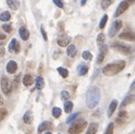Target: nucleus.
<instances>
[{"mask_svg": "<svg viewBox=\"0 0 135 134\" xmlns=\"http://www.w3.org/2000/svg\"><path fill=\"white\" fill-rule=\"evenodd\" d=\"M40 31H41V34H42V37H44V39L45 40H47V35H46V31H45V29H44V27H40Z\"/></svg>", "mask_w": 135, "mask_h": 134, "instance_id": "obj_39", "label": "nucleus"}, {"mask_svg": "<svg viewBox=\"0 0 135 134\" xmlns=\"http://www.w3.org/2000/svg\"><path fill=\"white\" fill-rule=\"evenodd\" d=\"M71 40V38L68 37V36H62V37H59L57 39V44H58L60 47H66V46H69V42Z\"/></svg>", "mask_w": 135, "mask_h": 134, "instance_id": "obj_10", "label": "nucleus"}, {"mask_svg": "<svg viewBox=\"0 0 135 134\" xmlns=\"http://www.w3.org/2000/svg\"><path fill=\"white\" fill-rule=\"evenodd\" d=\"M100 100V90L97 86H91L86 93V104L88 108H95Z\"/></svg>", "mask_w": 135, "mask_h": 134, "instance_id": "obj_1", "label": "nucleus"}, {"mask_svg": "<svg viewBox=\"0 0 135 134\" xmlns=\"http://www.w3.org/2000/svg\"><path fill=\"white\" fill-rule=\"evenodd\" d=\"M3 54H4V48L2 46H0V57H1Z\"/></svg>", "mask_w": 135, "mask_h": 134, "instance_id": "obj_40", "label": "nucleus"}, {"mask_svg": "<svg viewBox=\"0 0 135 134\" xmlns=\"http://www.w3.org/2000/svg\"><path fill=\"white\" fill-rule=\"evenodd\" d=\"M19 36L21 37L22 40H27L29 38V31L26 27H20L19 28Z\"/></svg>", "mask_w": 135, "mask_h": 134, "instance_id": "obj_15", "label": "nucleus"}, {"mask_svg": "<svg viewBox=\"0 0 135 134\" xmlns=\"http://www.w3.org/2000/svg\"><path fill=\"white\" fill-rule=\"evenodd\" d=\"M125 68V61L124 60H119V61H115L113 64H108L106 65L103 68V74L106 76H114L118 74L119 71H122Z\"/></svg>", "mask_w": 135, "mask_h": 134, "instance_id": "obj_2", "label": "nucleus"}, {"mask_svg": "<svg viewBox=\"0 0 135 134\" xmlns=\"http://www.w3.org/2000/svg\"><path fill=\"white\" fill-rule=\"evenodd\" d=\"M79 115V113H75V114H71V115L68 117V118H67L66 119V123H68V124H70L71 122H73V121H75V119L77 118V116H78Z\"/></svg>", "mask_w": 135, "mask_h": 134, "instance_id": "obj_33", "label": "nucleus"}, {"mask_svg": "<svg viewBox=\"0 0 135 134\" xmlns=\"http://www.w3.org/2000/svg\"><path fill=\"white\" fill-rule=\"evenodd\" d=\"M61 99H69V94L66 90H62L61 92Z\"/></svg>", "mask_w": 135, "mask_h": 134, "instance_id": "obj_37", "label": "nucleus"}, {"mask_svg": "<svg viewBox=\"0 0 135 134\" xmlns=\"http://www.w3.org/2000/svg\"><path fill=\"white\" fill-rule=\"evenodd\" d=\"M133 102H135V95H133V94H131V95H127V96H125V98L123 99L122 104H120V107L126 106V105L131 104V103H133Z\"/></svg>", "mask_w": 135, "mask_h": 134, "instance_id": "obj_14", "label": "nucleus"}, {"mask_svg": "<svg viewBox=\"0 0 135 134\" xmlns=\"http://www.w3.org/2000/svg\"><path fill=\"white\" fill-rule=\"evenodd\" d=\"M107 18H108L107 15H104L102 17V19H100V21H99V28L100 29H104L105 28V25H106V22H107Z\"/></svg>", "mask_w": 135, "mask_h": 134, "instance_id": "obj_28", "label": "nucleus"}, {"mask_svg": "<svg viewBox=\"0 0 135 134\" xmlns=\"http://www.w3.org/2000/svg\"><path fill=\"white\" fill-rule=\"evenodd\" d=\"M2 103H3V99H2L1 96H0V104H2Z\"/></svg>", "mask_w": 135, "mask_h": 134, "instance_id": "obj_44", "label": "nucleus"}, {"mask_svg": "<svg viewBox=\"0 0 135 134\" xmlns=\"http://www.w3.org/2000/svg\"><path fill=\"white\" fill-rule=\"evenodd\" d=\"M6 68H7V71L9 74H15L17 68H18V65L15 60H10V61H8Z\"/></svg>", "mask_w": 135, "mask_h": 134, "instance_id": "obj_12", "label": "nucleus"}, {"mask_svg": "<svg viewBox=\"0 0 135 134\" xmlns=\"http://www.w3.org/2000/svg\"><path fill=\"white\" fill-rule=\"evenodd\" d=\"M54 3H55V6H57L58 8L64 7V3H62V1H60V0H54Z\"/></svg>", "mask_w": 135, "mask_h": 134, "instance_id": "obj_38", "label": "nucleus"}, {"mask_svg": "<svg viewBox=\"0 0 135 134\" xmlns=\"http://www.w3.org/2000/svg\"><path fill=\"white\" fill-rule=\"evenodd\" d=\"M98 128V124L97 123H90L88 125V128L86 131V134H96Z\"/></svg>", "mask_w": 135, "mask_h": 134, "instance_id": "obj_17", "label": "nucleus"}, {"mask_svg": "<svg viewBox=\"0 0 135 134\" xmlns=\"http://www.w3.org/2000/svg\"><path fill=\"white\" fill-rule=\"evenodd\" d=\"M8 49H9V51H10V52H18L19 50H20V46H19L17 39H12L10 41Z\"/></svg>", "mask_w": 135, "mask_h": 134, "instance_id": "obj_11", "label": "nucleus"}, {"mask_svg": "<svg viewBox=\"0 0 135 134\" xmlns=\"http://www.w3.org/2000/svg\"><path fill=\"white\" fill-rule=\"evenodd\" d=\"M83 58L85 59V60H91V58H93V55L90 54V51H88V50H85V51H83Z\"/></svg>", "mask_w": 135, "mask_h": 134, "instance_id": "obj_30", "label": "nucleus"}, {"mask_svg": "<svg viewBox=\"0 0 135 134\" xmlns=\"http://www.w3.org/2000/svg\"><path fill=\"white\" fill-rule=\"evenodd\" d=\"M80 4H81V6H85V4H86V1H85V0H83V1L80 2Z\"/></svg>", "mask_w": 135, "mask_h": 134, "instance_id": "obj_42", "label": "nucleus"}, {"mask_svg": "<svg viewBox=\"0 0 135 134\" xmlns=\"http://www.w3.org/2000/svg\"><path fill=\"white\" fill-rule=\"evenodd\" d=\"M61 115V109L59 108V107H54V108H52V116H54V117H59Z\"/></svg>", "mask_w": 135, "mask_h": 134, "instance_id": "obj_29", "label": "nucleus"}, {"mask_svg": "<svg viewBox=\"0 0 135 134\" xmlns=\"http://www.w3.org/2000/svg\"><path fill=\"white\" fill-rule=\"evenodd\" d=\"M51 126V123L50 122H48V121H45V122H42L39 126H38V133H41V132H44L45 130H48Z\"/></svg>", "mask_w": 135, "mask_h": 134, "instance_id": "obj_20", "label": "nucleus"}, {"mask_svg": "<svg viewBox=\"0 0 135 134\" xmlns=\"http://www.w3.org/2000/svg\"><path fill=\"white\" fill-rule=\"evenodd\" d=\"M45 134H51V133H50V132H46Z\"/></svg>", "mask_w": 135, "mask_h": 134, "instance_id": "obj_45", "label": "nucleus"}, {"mask_svg": "<svg viewBox=\"0 0 135 134\" xmlns=\"http://www.w3.org/2000/svg\"><path fill=\"white\" fill-rule=\"evenodd\" d=\"M77 73H78L79 76H85L88 73V66H86L84 64L79 65L78 67H77Z\"/></svg>", "mask_w": 135, "mask_h": 134, "instance_id": "obj_16", "label": "nucleus"}, {"mask_svg": "<svg viewBox=\"0 0 135 134\" xmlns=\"http://www.w3.org/2000/svg\"><path fill=\"white\" fill-rule=\"evenodd\" d=\"M0 20H1V21H8V20H10V13H9L8 11L1 12V15H0Z\"/></svg>", "mask_w": 135, "mask_h": 134, "instance_id": "obj_27", "label": "nucleus"}, {"mask_svg": "<svg viewBox=\"0 0 135 134\" xmlns=\"http://www.w3.org/2000/svg\"><path fill=\"white\" fill-rule=\"evenodd\" d=\"M1 89H2V92L4 94H10L11 92V89H12V86H11V83H10V80H9L6 76H3V77L1 78Z\"/></svg>", "mask_w": 135, "mask_h": 134, "instance_id": "obj_5", "label": "nucleus"}, {"mask_svg": "<svg viewBox=\"0 0 135 134\" xmlns=\"http://www.w3.org/2000/svg\"><path fill=\"white\" fill-rule=\"evenodd\" d=\"M126 119H127V113L125 111H120L119 114H118V116H117V122L119 124H123Z\"/></svg>", "mask_w": 135, "mask_h": 134, "instance_id": "obj_21", "label": "nucleus"}, {"mask_svg": "<svg viewBox=\"0 0 135 134\" xmlns=\"http://www.w3.org/2000/svg\"><path fill=\"white\" fill-rule=\"evenodd\" d=\"M2 29L6 31V32H10L12 30V27H11L10 23H4V25L2 26Z\"/></svg>", "mask_w": 135, "mask_h": 134, "instance_id": "obj_36", "label": "nucleus"}, {"mask_svg": "<svg viewBox=\"0 0 135 134\" xmlns=\"http://www.w3.org/2000/svg\"><path fill=\"white\" fill-rule=\"evenodd\" d=\"M57 71H58L59 75L61 76L62 78H67L68 77V75H69L68 70H67L66 68H64V67H58V68H57Z\"/></svg>", "mask_w": 135, "mask_h": 134, "instance_id": "obj_25", "label": "nucleus"}, {"mask_svg": "<svg viewBox=\"0 0 135 134\" xmlns=\"http://www.w3.org/2000/svg\"><path fill=\"white\" fill-rule=\"evenodd\" d=\"M108 51V47L106 45H102L100 46V49H99V54H98V57H97V64H102V61L104 60L105 58V55L107 54Z\"/></svg>", "mask_w": 135, "mask_h": 134, "instance_id": "obj_9", "label": "nucleus"}, {"mask_svg": "<svg viewBox=\"0 0 135 134\" xmlns=\"http://www.w3.org/2000/svg\"><path fill=\"white\" fill-rule=\"evenodd\" d=\"M77 54V48H76V46L75 45H69L68 47H67V55H68L69 57H75Z\"/></svg>", "mask_w": 135, "mask_h": 134, "instance_id": "obj_18", "label": "nucleus"}, {"mask_svg": "<svg viewBox=\"0 0 135 134\" xmlns=\"http://www.w3.org/2000/svg\"><path fill=\"white\" fill-rule=\"evenodd\" d=\"M112 47L114 49H116L117 51L124 54V55H127L129 52V50H131V47L129 46L125 45V44H120V42H114V44L112 45Z\"/></svg>", "mask_w": 135, "mask_h": 134, "instance_id": "obj_6", "label": "nucleus"}, {"mask_svg": "<svg viewBox=\"0 0 135 134\" xmlns=\"http://www.w3.org/2000/svg\"><path fill=\"white\" fill-rule=\"evenodd\" d=\"M22 83H23V85H25V86H30V85H32V83H33L32 76H31L30 74L25 75V76H23V78H22Z\"/></svg>", "mask_w": 135, "mask_h": 134, "instance_id": "obj_19", "label": "nucleus"}, {"mask_svg": "<svg viewBox=\"0 0 135 134\" xmlns=\"http://www.w3.org/2000/svg\"><path fill=\"white\" fill-rule=\"evenodd\" d=\"M113 3V1H112V0H104V1H102V2H100V6H102V8L104 9V10H105V9H107L109 6H110V4H112Z\"/></svg>", "mask_w": 135, "mask_h": 134, "instance_id": "obj_31", "label": "nucleus"}, {"mask_svg": "<svg viewBox=\"0 0 135 134\" xmlns=\"http://www.w3.org/2000/svg\"><path fill=\"white\" fill-rule=\"evenodd\" d=\"M105 40V36H104V34H99V35L97 36V44L102 46V44L104 42Z\"/></svg>", "mask_w": 135, "mask_h": 134, "instance_id": "obj_35", "label": "nucleus"}, {"mask_svg": "<svg viewBox=\"0 0 135 134\" xmlns=\"http://www.w3.org/2000/svg\"><path fill=\"white\" fill-rule=\"evenodd\" d=\"M22 119H23V122H25V123L30 124L32 122V112L31 111L26 112L25 115H23V117H22Z\"/></svg>", "mask_w": 135, "mask_h": 134, "instance_id": "obj_22", "label": "nucleus"}, {"mask_svg": "<svg viewBox=\"0 0 135 134\" xmlns=\"http://www.w3.org/2000/svg\"><path fill=\"white\" fill-rule=\"evenodd\" d=\"M117 100L116 99H113L112 102H110V104H109V106H108V111H107V115H108V117H110L113 115V113L115 112V109L117 108Z\"/></svg>", "mask_w": 135, "mask_h": 134, "instance_id": "obj_13", "label": "nucleus"}, {"mask_svg": "<svg viewBox=\"0 0 135 134\" xmlns=\"http://www.w3.org/2000/svg\"><path fill=\"white\" fill-rule=\"evenodd\" d=\"M86 125H87V122H86L85 119H83V118H79V119H77L76 122H74L69 126L68 133L69 134H79V133H81L84 131V128L86 127Z\"/></svg>", "mask_w": 135, "mask_h": 134, "instance_id": "obj_3", "label": "nucleus"}, {"mask_svg": "<svg viewBox=\"0 0 135 134\" xmlns=\"http://www.w3.org/2000/svg\"><path fill=\"white\" fill-rule=\"evenodd\" d=\"M113 133H114V123H109L104 134H113Z\"/></svg>", "mask_w": 135, "mask_h": 134, "instance_id": "obj_32", "label": "nucleus"}, {"mask_svg": "<svg viewBox=\"0 0 135 134\" xmlns=\"http://www.w3.org/2000/svg\"><path fill=\"white\" fill-rule=\"evenodd\" d=\"M134 86H135V80L133 82V84H132V86H131V89H133V88H134Z\"/></svg>", "mask_w": 135, "mask_h": 134, "instance_id": "obj_43", "label": "nucleus"}, {"mask_svg": "<svg viewBox=\"0 0 135 134\" xmlns=\"http://www.w3.org/2000/svg\"><path fill=\"white\" fill-rule=\"evenodd\" d=\"M64 109H65L66 113H70L71 109H73V103L69 102V100H66L65 105H64Z\"/></svg>", "mask_w": 135, "mask_h": 134, "instance_id": "obj_26", "label": "nucleus"}, {"mask_svg": "<svg viewBox=\"0 0 135 134\" xmlns=\"http://www.w3.org/2000/svg\"><path fill=\"white\" fill-rule=\"evenodd\" d=\"M4 38H6V36H4V35H2V34H0V40H3Z\"/></svg>", "mask_w": 135, "mask_h": 134, "instance_id": "obj_41", "label": "nucleus"}, {"mask_svg": "<svg viewBox=\"0 0 135 134\" xmlns=\"http://www.w3.org/2000/svg\"><path fill=\"white\" fill-rule=\"evenodd\" d=\"M119 39L128 40V41H135V32L133 31H125L119 35Z\"/></svg>", "mask_w": 135, "mask_h": 134, "instance_id": "obj_8", "label": "nucleus"}, {"mask_svg": "<svg viewBox=\"0 0 135 134\" xmlns=\"http://www.w3.org/2000/svg\"><path fill=\"white\" fill-rule=\"evenodd\" d=\"M7 114H8V112L6 108H0V121H2V119L7 116Z\"/></svg>", "mask_w": 135, "mask_h": 134, "instance_id": "obj_34", "label": "nucleus"}, {"mask_svg": "<svg viewBox=\"0 0 135 134\" xmlns=\"http://www.w3.org/2000/svg\"><path fill=\"white\" fill-rule=\"evenodd\" d=\"M122 25H123L122 20H119V19L115 20V21L112 23V25H110V28H109V30H108V36H109V37H114V36L119 31L120 28H122Z\"/></svg>", "mask_w": 135, "mask_h": 134, "instance_id": "obj_4", "label": "nucleus"}, {"mask_svg": "<svg viewBox=\"0 0 135 134\" xmlns=\"http://www.w3.org/2000/svg\"><path fill=\"white\" fill-rule=\"evenodd\" d=\"M7 4L12 9V10H17V9L19 8L20 2L19 1H13V0H7Z\"/></svg>", "mask_w": 135, "mask_h": 134, "instance_id": "obj_24", "label": "nucleus"}, {"mask_svg": "<svg viewBox=\"0 0 135 134\" xmlns=\"http://www.w3.org/2000/svg\"><path fill=\"white\" fill-rule=\"evenodd\" d=\"M45 86V82H44V78L41 76H38L36 78V88L37 89H42Z\"/></svg>", "mask_w": 135, "mask_h": 134, "instance_id": "obj_23", "label": "nucleus"}, {"mask_svg": "<svg viewBox=\"0 0 135 134\" xmlns=\"http://www.w3.org/2000/svg\"><path fill=\"white\" fill-rule=\"evenodd\" d=\"M128 7H129L128 1H122V2L118 4V7H117V9H116V11H115L114 16H115V17H118L119 15H122V13H123L125 10H127Z\"/></svg>", "mask_w": 135, "mask_h": 134, "instance_id": "obj_7", "label": "nucleus"}]
</instances>
